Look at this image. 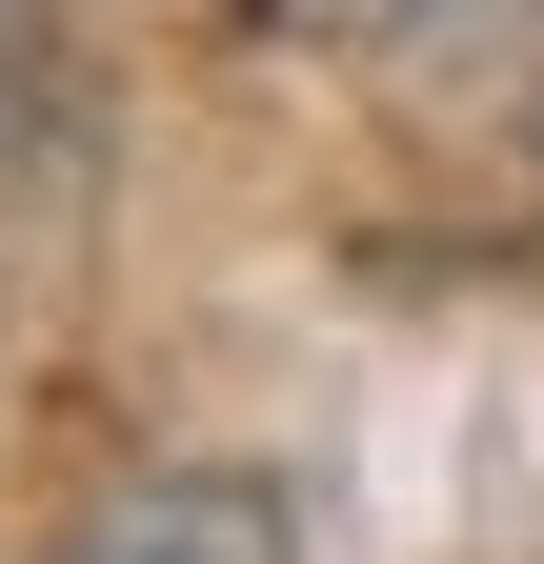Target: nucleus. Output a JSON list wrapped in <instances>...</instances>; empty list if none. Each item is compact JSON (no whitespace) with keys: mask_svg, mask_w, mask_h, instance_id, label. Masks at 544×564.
<instances>
[{"mask_svg":"<svg viewBox=\"0 0 544 564\" xmlns=\"http://www.w3.org/2000/svg\"><path fill=\"white\" fill-rule=\"evenodd\" d=\"M61 564H283V505H262V484H222V464H182V484H121Z\"/></svg>","mask_w":544,"mask_h":564,"instance_id":"nucleus-1","label":"nucleus"},{"mask_svg":"<svg viewBox=\"0 0 544 564\" xmlns=\"http://www.w3.org/2000/svg\"><path fill=\"white\" fill-rule=\"evenodd\" d=\"M242 21H262V41H344V61H363V41H424L444 0H242Z\"/></svg>","mask_w":544,"mask_h":564,"instance_id":"nucleus-2","label":"nucleus"}]
</instances>
